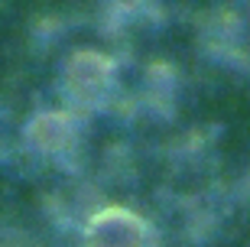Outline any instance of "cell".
<instances>
[{
	"label": "cell",
	"mask_w": 250,
	"mask_h": 247,
	"mask_svg": "<svg viewBox=\"0 0 250 247\" xmlns=\"http://www.w3.org/2000/svg\"><path fill=\"white\" fill-rule=\"evenodd\" d=\"M82 247H156L149 221L124 205H107L88 218Z\"/></svg>",
	"instance_id": "obj_1"
},
{
	"label": "cell",
	"mask_w": 250,
	"mask_h": 247,
	"mask_svg": "<svg viewBox=\"0 0 250 247\" xmlns=\"http://www.w3.org/2000/svg\"><path fill=\"white\" fill-rule=\"evenodd\" d=\"M114 85V62L98 49H78L62 65V88L75 104H101Z\"/></svg>",
	"instance_id": "obj_2"
},
{
	"label": "cell",
	"mask_w": 250,
	"mask_h": 247,
	"mask_svg": "<svg viewBox=\"0 0 250 247\" xmlns=\"http://www.w3.org/2000/svg\"><path fill=\"white\" fill-rule=\"evenodd\" d=\"M23 140L33 153L62 156L78 143V120L68 111H39L26 120Z\"/></svg>",
	"instance_id": "obj_3"
}]
</instances>
